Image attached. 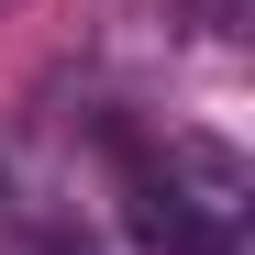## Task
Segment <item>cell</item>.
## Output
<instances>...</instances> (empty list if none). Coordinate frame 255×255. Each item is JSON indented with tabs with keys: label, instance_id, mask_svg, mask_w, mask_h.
Masks as SVG:
<instances>
[{
	"label": "cell",
	"instance_id": "1",
	"mask_svg": "<svg viewBox=\"0 0 255 255\" xmlns=\"http://www.w3.org/2000/svg\"><path fill=\"white\" fill-rule=\"evenodd\" d=\"M122 211L155 255H244L255 222V166L222 133H166V144H122Z\"/></svg>",
	"mask_w": 255,
	"mask_h": 255
},
{
	"label": "cell",
	"instance_id": "2",
	"mask_svg": "<svg viewBox=\"0 0 255 255\" xmlns=\"http://www.w3.org/2000/svg\"><path fill=\"white\" fill-rule=\"evenodd\" d=\"M166 11H178L189 33H211V45H233V33H244V11H255V0H166Z\"/></svg>",
	"mask_w": 255,
	"mask_h": 255
}]
</instances>
